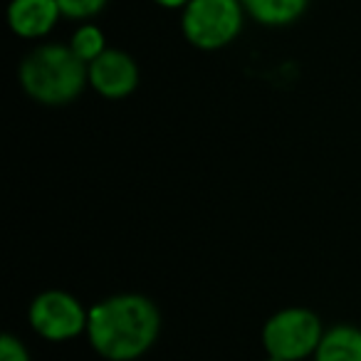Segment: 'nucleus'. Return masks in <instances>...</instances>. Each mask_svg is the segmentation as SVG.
<instances>
[{
	"mask_svg": "<svg viewBox=\"0 0 361 361\" xmlns=\"http://www.w3.org/2000/svg\"><path fill=\"white\" fill-rule=\"evenodd\" d=\"M90 87L106 99H124L139 87V67L121 50H106L90 62Z\"/></svg>",
	"mask_w": 361,
	"mask_h": 361,
	"instance_id": "6",
	"label": "nucleus"
},
{
	"mask_svg": "<svg viewBox=\"0 0 361 361\" xmlns=\"http://www.w3.org/2000/svg\"><path fill=\"white\" fill-rule=\"evenodd\" d=\"M314 361H361V329L341 324L324 331Z\"/></svg>",
	"mask_w": 361,
	"mask_h": 361,
	"instance_id": "9",
	"label": "nucleus"
},
{
	"mask_svg": "<svg viewBox=\"0 0 361 361\" xmlns=\"http://www.w3.org/2000/svg\"><path fill=\"white\" fill-rule=\"evenodd\" d=\"M20 85L40 104H70L90 85V65L70 45H40L20 62Z\"/></svg>",
	"mask_w": 361,
	"mask_h": 361,
	"instance_id": "2",
	"label": "nucleus"
},
{
	"mask_svg": "<svg viewBox=\"0 0 361 361\" xmlns=\"http://www.w3.org/2000/svg\"><path fill=\"white\" fill-rule=\"evenodd\" d=\"M0 361H30V354L18 336L3 334L0 336Z\"/></svg>",
	"mask_w": 361,
	"mask_h": 361,
	"instance_id": "12",
	"label": "nucleus"
},
{
	"mask_svg": "<svg viewBox=\"0 0 361 361\" xmlns=\"http://www.w3.org/2000/svg\"><path fill=\"white\" fill-rule=\"evenodd\" d=\"M30 326L47 341H67L87 331L90 312L80 305V300L62 290H47L37 295L27 312Z\"/></svg>",
	"mask_w": 361,
	"mask_h": 361,
	"instance_id": "5",
	"label": "nucleus"
},
{
	"mask_svg": "<svg viewBox=\"0 0 361 361\" xmlns=\"http://www.w3.org/2000/svg\"><path fill=\"white\" fill-rule=\"evenodd\" d=\"M70 47L82 62L90 65V62H94L102 52H106V37L99 27L87 23V25H80L75 30V35H72V40H70Z\"/></svg>",
	"mask_w": 361,
	"mask_h": 361,
	"instance_id": "10",
	"label": "nucleus"
},
{
	"mask_svg": "<svg viewBox=\"0 0 361 361\" xmlns=\"http://www.w3.org/2000/svg\"><path fill=\"white\" fill-rule=\"evenodd\" d=\"M154 3H156V6H161V8H169V11H183L191 0H154Z\"/></svg>",
	"mask_w": 361,
	"mask_h": 361,
	"instance_id": "13",
	"label": "nucleus"
},
{
	"mask_svg": "<svg viewBox=\"0 0 361 361\" xmlns=\"http://www.w3.org/2000/svg\"><path fill=\"white\" fill-rule=\"evenodd\" d=\"M240 0H191L180 13L183 37L198 50H221L243 30Z\"/></svg>",
	"mask_w": 361,
	"mask_h": 361,
	"instance_id": "3",
	"label": "nucleus"
},
{
	"mask_svg": "<svg viewBox=\"0 0 361 361\" xmlns=\"http://www.w3.org/2000/svg\"><path fill=\"white\" fill-rule=\"evenodd\" d=\"M267 361H282V359H272V356H270V359H267Z\"/></svg>",
	"mask_w": 361,
	"mask_h": 361,
	"instance_id": "14",
	"label": "nucleus"
},
{
	"mask_svg": "<svg viewBox=\"0 0 361 361\" xmlns=\"http://www.w3.org/2000/svg\"><path fill=\"white\" fill-rule=\"evenodd\" d=\"M245 13L267 27H285L305 16L310 0H240Z\"/></svg>",
	"mask_w": 361,
	"mask_h": 361,
	"instance_id": "8",
	"label": "nucleus"
},
{
	"mask_svg": "<svg viewBox=\"0 0 361 361\" xmlns=\"http://www.w3.org/2000/svg\"><path fill=\"white\" fill-rule=\"evenodd\" d=\"M161 331L159 307L144 295H114L90 310L87 336L99 356L134 361L154 346Z\"/></svg>",
	"mask_w": 361,
	"mask_h": 361,
	"instance_id": "1",
	"label": "nucleus"
},
{
	"mask_svg": "<svg viewBox=\"0 0 361 361\" xmlns=\"http://www.w3.org/2000/svg\"><path fill=\"white\" fill-rule=\"evenodd\" d=\"M322 336V322L307 307H287L272 314L262 326V346L267 356L282 361H302L314 356Z\"/></svg>",
	"mask_w": 361,
	"mask_h": 361,
	"instance_id": "4",
	"label": "nucleus"
},
{
	"mask_svg": "<svg viewBox=\"0 0 361 361\" xmlns=\"http://www.w3.org/2000/svg\"><path fill=\"white\" fill-rule=\"evenodd\" d=\"M57 6L65 18L87 20V18H94L106 6V0H57Z\"/></svg>",
	"mask_w": 361,
	"mask_h": 361,
	"instance_id": "11",
	"label": "nucleus"
},
{
	"mask_svg": "<svg viewBox=\"0 0 361 361\" xmlns=\"http://www.w3.org/2000/svg\"><path fill=\"white\" fill-rule=\"evenodd\" d=\"M62 11L57 0H13L8 6V25L18 37L37 40L57 25Z\"/></svg>",
	"mask_w": 361,
	"mask_h": 361,
	"instance_id": "7",
	"label": "nucleus"
}]
</instances>
